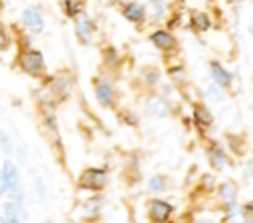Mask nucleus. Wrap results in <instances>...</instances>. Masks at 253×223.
<instances>
[{
  "label": "nucleus",
  "instance_id": "1",
  "mask_svg": "<svg viewBox=\"0 0 253 223\" xmlns=\"http://www.w3.org/2000/svg\"><path fill=\"white\" fill-rule=\"evenodd\" d=\"M16 63L20 67V71H24L26 75L34 77V79H42L43 71H45V57L40 49L36 47H20L18 55H16Z\"/></svg>",
  "mask_w": 253,
  "mask_h": 223
},
{
  "label": "nucleus",
  "instance_id": "2",
  "mask_svg": "<svg viewBox=\"0 0 253 223\" xmlns=\"http://www.w3.org/2000/svg\"><path fill=\"white\" fill-rule=\"evenodd\" d=\"M0 180H2V187L4 191L10 195L12 201L20 203V197H22V189H20V172L16 168V164L6 158L2 162V170H0Z\"/></svg>",
  "mask_w": 253,
  "mask_h": 223
},
{
  "label": "nucleus",
  "instance_id": "3",
  "mask_svg": "<svg viewBox=\"0 0 253 223\" xmlns=\"http://www.w3.org/2000/svg\"><path fill=\"white\" fill-rule=\"evenodd\" d=\"M20 24H22L26 30H30V32L40 34V32L43 30V16H42V12H40L38 8L28 6V8H24V10L20 12Z\"/></svg>",
  "mask_w": 253,
  "mask_h": 223
},
{
  "label": "nucleus",
  "instance_id": "4",
  "mask_svg": "<svg viewBox=\"0 0 253 223\" xmlns=\"http://www.w3.org/2000/svg\"><path fill=\"white\" fill-rule=\"evenodd\" d=\"M107 184V174L105 170L99 168H89L79 176V186L83 189H101Z\"/></svg>",
  "mask_w": 253,
  "mask_h": 223
},
{
  "label": "nucleus",
  "instance_id": "5",
  "mask_svg": "<svg viewBox=\"0 0 253 223\" xmlns=\"http://www.w3.org/2000/svg\"><path fill=\"white\" fill-rule=\"evenodd\" d=\"M49 93L53 97H67L69 93V77L67 75H53L47 83Z\"/></svg>",
  "mask_w": 253,
  "mask_h": 223
},
{
  "label": "nucleus",
  "instance_id": "6",
  "mask_svg": "<svg viewBox=\"0 0 253 223\" xmlns=\"http://www.w3.org/2000/svg\"><path fill=\"white\" fill-rule=\"evenodd\" d=\"M2 223H22V207H20V203H16V201H6L4 203V209H2Z\"/></svg>",
  "mask_w": 253,
  "mask_h": 223
},
{
  "label": "nucleus",
  "instance_id": "7",
  "mask_svg": "<svg viewBox=\"0 0 253 223\" xmlns=\"http://www.w3.org/2000/svg\"><path fill=\"white\" fill-rule=\"evenodd\" d=\"M170 213H172V205H170V203H166V201H160V199L152 201V205H150V217H152L156 223H162V221H166Z\"/></svg>",
  "mask_w": 253,
  "mask_h": 223
},
{
  "label": "nucleus",
  "instance_id": "8",
  "mask_svg": "<svg viewBox=\"0 0 253 223\" xmlns=\"http://www.w3.org/2000/svg\"><path fill=\"white\" fill-rule=\"evenodd\" d=\"M77 22H75V30H77V36L81 41H89L91 36H93V26H91V20L81 12L79 16H75Z\"/></svg>",
  "mask_w": 253,
  "mask_h": 223
},
{
  "label": "nucleus",
  "instance_id": "9",
  "mask_svg": "<svg viewBox=\"0 0 253 223\" xmlns=\"http://www.w3.org/2000/svg\"><path fill=\"white\" fill-rule=\"evenodd\" d=\"M95 93H97V99H99L101 105H105V107L111 105V101H113V91H111V85H109L107 81H99L97 87H95Z\"/></svg>",
  "mask_w": 253,
  "mask_h": 223
},
{
  "label": "nucleus",
  "instance_id": "10",
  "mask_svg": "<svg viewBox=\"0 0 253 223\" xmlns=\"http://www.w3.org/2000/svg\"><path fill=\"white\" fill-rule=\"evenodd\" d=\"M150 39L154 41V45H158V47H162V49H170V47L174 45V39H172V36H170L168 32H162V30L154 32V34L150 36Z\"/></svg>",
  "mask_w": 253,
  "mask_h": 223
},
{
  "label": "nucleus",
  "instance_id": "11",
  "mask_svg": "<svg viewBox=\"0 0 253 223\" xmlns=\"http://www.w3.org/2000/svg\"><path fill=\"white\" fill-rule=\"evenodd\" d=\"M211 75H213V79H215V83L217 85H221V87H225V85H229L231 83V75L219 65V63H211Z\"/></svg>",
  "mask_w": 253,
  "mask_h": 223
},
{
  "label": "nucleus",
  "instance_id": "12",
  "mask_svg": "<svg viewBox=\"0 0 253 223\" xmlns=\"http://www.w3.org/2000/svg\"><path fill=\"white\" fill-rule=\"evenodd\" d=\"M83 2H85V0H65V2H63L65 14H67V16H71V18L79 16V14H81V10H83Z\"/></svg>",
  "mask_w": 253,
  "mask_h": 223
},
{
  "label": "nucleus",
  "instance_id": "13",
  "mask_svg": "<svg viewBox=\"0 0 253 223\" xmlns=\"http://www.w3.org/2000/svg\"><path fill=\"white\" fill-rule=\"evenodd\" d=\"M192 26H194L198 32H206V30L210 28V20H208V16H206L204 12H194V16H192Z\"/></svg>",
  "mask_w": 253,
  "mask_h": 223
},
{
  "label": "nucleus",
  "instance_id": "14",
  "mask_svg": "<svg viewBox=\"0 0 253 223\" xmlns=\"http://www.w3.org/2000/svg\"><path fill=\"white\" fill-rule=\"evenodd\" d=\"M125 16H126L128 20H132V22H138V20L144 18V10H142V6H138V4H128V6L125 8Z\"/></svg>",
  "mask_w": 253,
  "mask_h": 223
},
{
  "label": "nucleus",
  "instance_id": "15",
  "mask_svg": "<svg viewBox=\"0 0 253 223\" xmlns=\"http://www.w3.org/2000/svg\"><path fill=\"white\" fill-rule=\"evenodd\" d=\"M148 109H150L154 114H166L168 105H166L160 97H150V99H148Z\"/></svg>",
  "mask_w": 253,
  "mask_h": 223
},
{
  "label": "nucleus",
  "instance_id": "16",
  "mask_svg": "<svg viewBox=\"0 0 253 223\" xmlns=\"http://www.w3.org/2000/svg\"><path fill=\"white\" fill-rule=\"evenodd\" d=\"M10 45H12L10 30L0 22V53H2V51H6V49H10Z\"/></svg>",
  "mask_w": 253,
  "mask_h": 223
},
{
  "label": "nucleus",
  "instance_id": "17",
  "mask_svg": "<svg viewBox=\"0 0 253 223\" xmlns=\"http://www.w3.org/2000/svg\"><path fill=\"white\" fill-rule=\"evenodd\" d=\"M194 114H196V120H198L202 126H210V124H211V114H210L204 107H196V109H194Z\"/></svg>",
  "mask_w": 253,
  "mask_h": 223
},
{
  "label": "nucleus",
  "instance_id": "18",
  "mask_svg": "<svg viewBox=\"0 0 253 223\" xmlns=\"http://www.w3.org/2000/svg\"><path fill=\"white\" fill-rule=\"evenodd\" d=\"M219 195L225 199V203H233V197H235V187L231 184H223L219 187Z\"/></svg>",
  "mask_w": 253,
  "mask_h": 223
},
{
  "label": "nucleus",
  "instance_id": "19",
  "mask_svg": "<svg viewBox=\"0 0 253 223\" xmlns=\"http://www.w3.org/2000/svg\"><path fill=\"white\" fill-rule=\"evenodd\" d=\"M211 162H213V166H215V168H223V166H225L223 152H221L217 146H213V148H211Z\"/></svg>",
  "mask_w": 253,
  "mask_h": 223
},
{
  "label": "nucleus",
  "instance_id": "20",
  "mask_svg": "<svg viewBox=\"0 0 253 223\" xmlns=\"http://www.w3.org/2000/svg\"><path fill=\"white\" fill-rule=\"evenodd\" d=\"M0 144L4 148V154L10 156L12 154V146H10V138H6V132H0Z\"/></svg>",
  "mask_w": 253,
  "mask_h": 223
},
{
  "label": "nucleus",
  "instance_id": "21",
  "mask_svg": "<svg viewBox=\"0 0 253 223\" xmlns=\"http://www.w3.org/2000/svg\"><path fill=\"white\" fill-rule=\"evenodd\" d=\"M162 186H164V182H162L160 178H152V180H150V189H154V191H156V189H164Z\"/></svg>",
  "mask_w": 253,
  "mask_h": 223
},
{
  "label": "nucleus",
  "instance_id": "22",
  "mask_svg": "<svg viewBox=\"0 0 253 223\" xmlns=\"http://www.w3.org/2000/svg\"><path fill=\"white\" fill-rule=\"evenodd\" d=\"M245 215H247V219H251V221H253V201L245 207Z\"/></svg>",
  "mask_w": 253,
  "mask_h": 223
},
{
  "label": "nucleus",
  "instance_id": "23",
  "mask_svg": "<svg viewBox=\"0 0 253 223\" xmlns=\"http://www.w3.org/2000/svg\"><path fill=\"white\" fill-rule=\"evenodd\" d=\"M215 93H217V91H215V89H213V87H211V89H210V97H211V99H215V101H217V99H219V95H215Z\"/></svg>",
  "mask_w": 253,
  "mask_h": 223
},
{
  "label": "nucleus",
  "instance_id": "24",
  "mask_svg": "<svg viewBox=\"0 0 253 223\" xmlns=\"http://www.w3.org/2000/svg\"><path fill=\"white\" fill-rule=\"evenodd\" d=\"M4 193V187H2V180H0V195Z\"/></svg>",
  "mask_w": 253,
  "mask_h": 223
},
{
  "label": "nucleus",
  "instance_id": "25",
  "mask_svg": "<svg viewBox=\"0 0 253 223\" xmlns=\"http://www.w3.org/2000/svg\"><path fill=\"white\" fill-rule=\"evenodd\" d=\"M180 223H188V221H180Z\"/></svg>",
  "mask_w": 253,
  "mask_h": 223
}]
</instances>
